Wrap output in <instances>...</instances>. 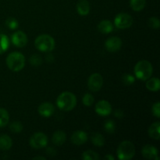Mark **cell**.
<instances>
[{"mask_svg": "<svg viewBox=\"0 0 160 160\" xmlns=\"http://www.w3.org/2000/svg\"><path fill=\"white\" fill-rule=\"evenodd\" d=\"M57 106L63 111H70L76 106L77 98L74 94L70 92H62L56 100Z\"/></svg>", "mask_w": 160, "mask_h": 160, "instance_id": "cell-1", "label": "cell"}, {"mask_svg": "<svg viewBox=\"0 0 160 160\" xmlns=\"http://www.w3.org/2000/svg\"><path fill=\"white\" fill-rule=\"evenodd\" d=\"M6 65L12 71H20L25 66V57L19 52H13L6 57Z\"/></svg>", "mask_w": 160, "mask_h": 160, "instance_id": "cell-2", "label": "cell"}, {"mask_svg": "<svg viewBox=\"0 0 160 160\" xmlns=\"http://www.w3.org/2000/svg\"><path fill=\"white\" fill-rule=\"evenodd\" d=\"M153 68L150 62L147 60H141L134 67V73L138 79L145 81L151 78Z\"/></svg>", "mask_w": 160, "mask_h": 160, "instance_id": "cell-3", "label": "cell"}, {"mask_svg": "<svg viewBox=\"0 0 160 160\" xmlns=\"http://www.w3.org/2000/svg\"><path fill=\"white\" fill-rule=\"evenodd\" d=\"M117 156L120 160H130L135 155V147L130 141H123L117 148Z\"/></svg>", "mask_w": 160, "mask_h": 160, "instance_id": "cell-4", "label": "cell"}, {"mask_svg": "<svg viewBox=\"0 0 160 160\" xmlns=\"http://www.w3.org/2000/svg\"><path fill=\"white\" fill-rule=\"evenodd\" d=\"M55 40L52 36L48 34H41L34 42V45L41 52H51L55 48Z\"/></svg>", "mask_w": 160, "mask_h": 160, "instance_id": "cell-5", "label": "cell"}, {"mask_svg": "<svg viewBox=\"0 0 160 160\" xmlns=\"http://www.w3.org/2000/svg\"><path fill=\"white\" fill-rule=\"evenodd\" d=\"M29 144L31 148L40 149L45 148L48 145V138L42 132L34 133L30 138Z\"/></svg>", "mask_w": 160, "mask_h": 160, "instance_id": "cell-6", "label": "cell"}, {"mask_svg": "<svg viewBox=\"0 0 160 160\" xmlns=\"http://www.w3.org/2000/svg\"><path fill=\"white\" fill-rule=\"evenodd\" d=\"M114 24L118 29H127L133 24V18L130 14L121 12L116 16Z\"/></svg>", "mask_w": 160, "mask_h": 160, "instance_id": "cell-7", "label": "cell"}, {"mask_svg": "<svg viewBox=\"0 0 160 160\" xmlns=\"http://www.w3.org/2000/svg\"><path fill=\"white\" fill-rule=\"evenodd\" d=\"M103 85V78L101 74L95 73L91 75L88 81V86L92 92H98Z\"/></svg>", "mask_w": 160, "mask_h": 160, "instance_id": "cell-8", "label": "cell"}, {"mask_svg": "<svg viewBox=\"0 0 160 160\" xmlns=\"http://www.w3.org/2000/svg\"><path fill=\"white\" fill-rule=\"evenodd\" d=\"M12 43L18 48L24 47L28 43V36L22 31H18L14 33L11 37Z\"/></svg>", "mask_w": 160, "mask_h": 160, "instance_id": "cell-9", "label": "cell"}, {"mask_svg": "<svg viewBox=\"0 0 160 160\" xmlns=\"http://www.w3.org/2000/svg\"><path fill=\"white\" fill-rule=\"evenodd\" d=\"M95 112L100 116H109L112 112V106L106 100H101L95 105Z\"/></svg>", "mask_w": 160, "mask_h": 160, "instance_id": "cell-10", "label": "cell"}, {"mask_svg": "<svg viewBox=\"0 0 160 160\" xmlns=\"http://www.w3.org/2000/svg\"><path fill=\"white\" fill-rule=\"evenodd\" d=\"M106 48L110 52H115L120 49L122 46V40L118 37H111L106 40L105 43Z\"/></svg>", "mask_w": 160, "mask_h": 160, "instance_id": "cell-11", "label": "cell"}, {"mask_svg": "<svg viewBox=\"0 0 160 160\" xmlns=\"http://www.w3.org/2000/svg\"><path fill=\"white\" fill-rule=\"evenodd\" d=\"M142 154L143 157L147 159H159L157 148L152 145H145L142 149Z\"/></svg>", "mask_w": 160, "mask_h": 160, "instance_id": "cell-12", "label": "cell"}, {"mask_svg": "<svg viewBox=\"0 0 160 160\" xmlns=\"http://www.w3.org/2000/svg\"><path fill=\"white\" fill-rule=\"evenodd\" d=\"M38 113L42 117H50L54 113L55 108L51 102H44L38 106Z\"/></svg>", "mask_w": 160, "mask_h": 160, "instance_id": "cell-13", "label": "cell"}, {"mask_svg": "<svg viewBox=\"0 0 160 160\" xmlns=\"http://www.w3.org/2000/svg\"><path fill=\"white\" fill-rule=\"evenodd\" d=\"M71 141L74 145H81L88 141L87 133L83 131H77L72 134Z\"/></svg>", "mask_w": 160, "mask_h": 160, "instance_id": "cell-14", "label": "cell"}, {"mask_svg": "<svg viewBox=\"0 0 160 160\" xmlns=\"http://www.w3.org/2000/svg\"><path fill=\"white\" fill-rule=\"evenodd\" d=\"M77 10L81 16H86L90 12V4L88 0H80L77 4Z\"/></svg>", "mask_w": 160, "mask_h": 160, "instance_id": "cell-15", "label": "cell"}, {"mask_svg": "<svg viewBox=\"0 0 160 160\" xmlns=\"http://www.w3.org/2000/svg\"><path fill=\"white\" fill-rule=\"evenodd\" d=\"M98 30L102 34H109L113 30V25L110 20H102L98 25Z\"/></svg>", "mask_w": 160, "mask_h": 160, "instance_id": "cell-16", "label": "cell"}, {"mask_svg": "<svg viewBox=\"0 0 160 160\" xmlns=\"http://www.w3.org/2000/svg\"><path fill=\"white\" fill-rule=\"evenodd\" d=\"M148 134L150 138L155 140H159L160 138V123L159 121L153 123L148 128Z\"/></svg>", "mask_w": 160, "mask_h": 160, "instance_id": "cell-17", "label": "cell"}, {"mask_svg": "<svg viewBox=\"0 0 160 160\" xmlns=\"http://www.w3.org/2000/svg\"><path fill=\"white\" fill-rule=\"evenodd\" d=\"M12 145V139L7 134H2L0 136V149L7 151L11 148Z\"/></svg>", "mask_w": 160, "mask_h": 160, "instance_id": "cell-18", "label": "cell"}, {"mask_svg": "<svg viewBox=\"0 0 160 160\" xmlns=\"http://www.w3.org/2000/svg\"><path fill=\"white\" fill-rule=\"evenodd\" d=\"M52 140L53 144L56 145H62L65 143L67 140V135L63 131H57L53 134Z\"/></svg>", "mask_w": 160, "mask_h": 160, "instance_id": "cell-19", "label": "cell"}, {"mask_svg": "<svg viewBox=\"0 0 160 160\" xmlns=\"http://www.w3.org/2000/svg\"><path fill=\"white\" fill-rule=\"evenodd\" d=\"M146 88L151 92H158L160 88V81L158 78H148L146 81Z\"/></svg>", "mask_w": 160, "mask_h": 160, "instance_id": "cell-20", "label": "cell"}, {"mask_svg": "<svg viewBox=\"0 0 160 160\" xmlns=\"http://www.w3.org/2000/svg\"><path fill=\"white\" fill-rule=\"evenodd\" d=\"M91 140L93 145L97 147H102L105 145V138L99 133H94L91 137Z\"/></svg>", "mask_w": 160, "mask_h": 160, "instance_id": "cell-21", "label": "cell"}, {"mask_svg": "<svg viewBox=\"0 0 160 160\" xmlns=\"http://www.w3.org/2000/svg\"><path fill=\"white\" fill-rule=\"evenodd\" d=\"M145 0H130V5H131V9L136 12L142 11L145 8Z\"/></svg>", "mask_w": 160, "mask_h": 160, "instance_id": "cell-22", "label": "cell"}, {"mask_svg": "<svg viewBox=\"0 0 160 160\" xmlns=\"http://www.w3.org/2000/svg\"><path fill=\"white\" fill-rule=\"evenodd\" d=\"M9 46V38L3 34H0V55L4 53Z\"/></svg>", "mask_w": 160, "mask_h": 160, "instance_id": "cell-23", "label": "cell"}, {"mask_svg": "<svg viewBox=\"0 0 160 160\" xmlns=\"http://www.w3.org/2000/svg\"><path fill=\"white\" fill-rule=\"evenodd\" d=\"M9 120V112L6 109L0 108V128H4L8 124Z\"/></svg>", "mask_w": 160, "mask_h": 160, "instance_id": "cell-24", "label": "cell"}, {"mask_svg": "<svg viewBox=\"0 0 160 160\" xmlns=\"http://www.w3.org/2000/svg\"><path fill=\"white\" fill-rule=\"evenodd\" d=\"M82 159L84 160H98L99 159V156L95 152L92 150H88L83 152Z\"/></svg>", "mask_w": 160, "mask_h": 160, "instance_id": "cell-25", "label": "cell"}, {"mask_svg": "<svg viewBox=\"0 0 160 160\" xmlns=\"http://www.w3.org/2000/svg\"><path fill=\"white\" fill-rule=\"evenodd\" d=\"M23 124L20 121H13L9 125V130L12 133H20L23 130Z\"/></svg>", "mask_w": 160, "mask_h": 160, "instance_id": "cell-26", "label": "cell"}, {"mask_svg": "<svg viewBox=\"0 0 160 160\" xmlns=\"http://www.w3.org/2000/svg\"><path fill=\"white\" fill-rule=\"evenodd\" d=\"M105 130L109 134H112L116 130V124L112 120H107L104 125Z\"/></svg>", "mask_w": 160, "mask_h": 160, "instance_id": "cell-27", "label": "cell"}, {"mask_svg": "<svg viewBox=\"0 0 160 160\" xmlns=\"http://www.w3.org/2000/svg\"><path fill=\"white\" fill-rule=\"evenodd\" d=\"M148 25L152 29H159L160 27V21L157 17H152L148 20Z\"/></svg>", "mask_w": 160, "mask_h": 160, "instance_id": "cell-28", "label": "cell"}, {"mask_svg": "<svg viewBox=\"0 0 160 160\" xmlns=\"http://www.w3.org/2000/svg\"><path fill=\"white\" fill-rule=\"evenodd\" d=\"M6 24L9 29L14 30L18 28V21L13 17H9L6 20Z\"/></svg>", "mask_w": 160, "mask_h": 160, "instance_id": "cell-29", "label": "cell"}, {"mask_svg": "<svg viewBox=\"0 0 160 160\" xmlns=\"http://www.w3.org/2000/svg\"><path fill=\"white\" fill-rule=\"evenodd\" d=\"M83 104L86 106H91L94 103V98L91 94H85L83 97Z\"/></svg>", "mask_w": 160, "mask_h": 160, "instance_id": "cell-30", "label": "cell"}, {"mask_svg": "<svg viewBox=\"0 0 160 160\" xmlns=\"http://www.w3.org/2000/svg\"><path fill=\"white\" fill-rule=\"evenodd\" d=\"M30 62H31V65L35 66V67H38V66H39L41 63H42V57H41L39 55L34 54L31 57Z\"/></svg>", "mask_w": 160, "mask_h": 160, "instance_id": "cell-31", "label": "cell"}, {"mask_svg": "<svg viewBox=\"0 0 160 160\" xmlns=\"http://www.w3.org/2000/svg\"><path fill=\"white\" fill-rule=\"evenodd\" d=\"M152 112L153 115L155 116L157 118L160 117V102H157L155 103L154 105L152 107Z\"/></svg>", "mask_w": 160, "mask_h": 160, "instance_id": "cell-32", "label": "cell"}, {"mask_svg": "<svg viewBox=\"0 0 160 160\" xmlns=\"http://www.w3.org/2000/svg\"><path fill=\"white\" fill-rule=\"evenodd\" d=\"M122 79H123V82L126 85H131V84L134 82V78L131 74H124Z\"/></svg>", "mask_w": 160, "mask_h": 160, "instance_id": "cell-33", "label": "cell"}, {"mask_svg": "<svg viewBox=\"0 0 160 160\" xmlns=\"http://www.w3.org/2000/svg\"><path fill=\"white\" fill-rule=\"evenodd\" d=\"M115 116L118 117V118H122V117H123V113L120 109H118V110L115 112Z\"/></svg>", "mask_w": 160, "mask_h": 160, "instance_id": "cell-34", "label": "cell"}, {"mask_svg": "<svg viewBox=\"0 0 160 160\" xmlns=\"http://www.w3.org/2000/svg\"><path fill=\"white\" fill-rule=\"evenodd\" d=\"M33 159H41V160H45V157H42V156H37V157H34L33 158Z\"/></svg>", "mask_w": 160, "mask_h": 160, "instance_id": "cell-35", "label": "cell"}, {"mask_svg": "<svg viewBox=\"0 0 160 160\" xmlns=\"http://www.w3.org/2000/svg\"><path fill=\"white\" fill-rule=\"evenodd\" d=\"M106 159H111V160H113L114 159V157L113 156H110V155H107V156H106Z\"/></svg>", "mask_w": 160, "mask_h": 160, "instance_id": "cell-36", "label": "cell"}]
</instances>
